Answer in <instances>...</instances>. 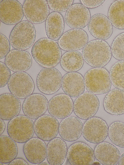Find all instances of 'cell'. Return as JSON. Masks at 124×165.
I'll list each match as a JSON object with an SVG mask.
<instances>
[{
  "mask_svg": "<svg viewBox=\"0 0 124 165\" xmlns=\"http://www.w3.org/2000/svg\"><path fill=\"white\" fill-rule=\"evenodd\" d=\"M83 127V124L79 118L69 116L63 119L60 124L59 134L64 141H74L81 137Z\"/></svg>",
  "mask_w": 124,
  "mask_h": 165,
  "instance_id": "21",
  "label": "cell"
},
{
  "mask_svg": "<svg viewBox=\"0 0 124 165\" xmlns=\"http://www.w3.org/2000/svg\"><path fill=\"white\" fill-rule=\"evenodd\" d=\"M95 158L102 164L116 165L118 164L121 156L119 150L113 145L103 141L95 146Z\"/></svg>",
  "mask_w": 124,
  "mask_h": 165,
  "instance_id": "24",
  "label": "cell"
},
{
  "mask_svg": "<svg viewBox=\"0 0 124 165\" xmlns=\"http://www.w3.org/2000/svg\"><path fill=\"white\" fill-rule=\"evenodd\" d=\"M108 127L102 118L93 117L87 119L83 125L82 134L84 139L92 144L104 141L108 135Z\"/></svg>",
  "mask_w": 124,
  "mask_h": 165,
  "instance_id": "7",
  "label": "cell"
},
{
  "mask_svg": "<svg viewBox=\"0 0 124 165\" xmlns=\"http://www.w3.org/2000/svg\"><path fill=\"white\" fill-rule=\"evenodd\" d=\"M59 125L56 118L51 115H43L36 119L34 123L35 133L42 140L49 141L59 133Z\"/></svg>",
  "mask_w": 124,
  "mask_h": 165,
  "instance_id": "12",
  "label": "cell"
},
{
  "mask_svg": "<svg viewBox=\"0 0 124 165\" xmlns=\"http://www.w3.org/2000/svg\"><path fill=\"white\" fill-rule=\"evenodd\" d=\"M5 63L12 72H25L32 64V55L28 52L17 49L10 50L5 57Z\"/></svg>",
  "mask_w": 124,
  "mask_h": 165,
  "instance_id": "18",
  "label": "cell"
},
{
  "mask_svg": "<svg viewBox=\"0 0 124 165\" xmlns=\"http://www.w3.org/2000/svg\"><path fill=\"white\" fill-rule=\"evenodd\" d=\"M3 164H4V163H3L0 162V165H3Z\"/></svg>",
  "mask_w": 124,
  "mask_h": 165,
  "instance_id": "42",
  "label": "cell"
},
{
  "mask_svg": "<svg viewBox=\"0 0 124 165\" xmlns=\"http://www.w3.org/2000/svg\"><path fill=\"white\" fill-rule=\"evenodd\" d=\"M7 84L10 92L19 99L25 98L32 94L35 88L32 78L25 72L13 74Z\"/></svg>",
  "mask_w": 124,
  "mask_h": 165,
  "instance_id": "8",
  "label": "cell"
},
{
  "mask_svg": "<svg viewBox=\"0 0 124 165\" xmlns=\"http://www.w3.org/2000/svg\"><path fill=\"white\" fill-rule=\"evenodd\" d=\"M61 88L65 94L72 98H77L85 91L84 78L79 73H67L62 78Z\"/></svg>",
  "mask_w": 124,
  "mask_h": 165,
  "instance_id": "22",
  "label": "cell"
},
{
  "mask_svg": "<svg viewBox=\"0 0 124 165\" xmlns=\"http://www.w3.org/2000/svg\"><path fill=\"white\" fill-rule=\"evenodd\" d=\"M47 146L44 141L38 137H32L24 143L23 152L30 163L38 164L46 158Z\"/></svg>",
  "mask_w": 124,
  "mask_h": 165,
  "instance_id": "19",
  "label": "cell"
},
{
  "mask_svg": "<svg viewBox=\"0 0 124 165\" xmlns=\"http://www.w3.org/2000/svg\"><path fill=\"white\" fill-rule=\"evenodd\" d=\"M45 31L48 38L58 41L64 33V22L62 15L60 13L52 12L45 21Z\"/></svg>",
  "mask_w": 124,
  "mask_h": 165,
  "instance_id": "27",
  "label": "cell"
},
{
  "mask_svg": "<svg viewBox=\"0 0 124 165\" xmlns=\"http://www.w3.org/2000/svg\"><path fill=\"white\" fill-rule=\"evenodd\" d=\"M100 102L97 96L89 92L84 93L78 97L73 103V110L79 118L87 119L97 112Z\"/></svg>",
  "mask_w": 124,
  "mask_h": 165,
  "instance_id": "9",
  "label": "cell"
},
{
  "mask_svg": "<svg viewBox=\"0 0 124 165\" xmlns=\"http://www.w3.org/2000/svg\"><path fill=\"white\" fill-rule=\"evenodd\" d=\"M0 59L6 57L10 51V43L9 40L3 34L0 33Z\"/></svg>",
  "mask_w": 124,
  "mask_h": 165,
  "instance_id": "36",
  "label": "cell"
},
{
  "mask_svg": "<svg viewBox=\"0 0 124 165\" xmlns=\"http://www.w3.org/2000/svg\"><path fill=\"white\" fill-rule=\"evenodd\" d=\"M70 96L64 93L57 94L49 100L47 110L49 114L59 119H63L72 113L73 102Z\"/></svg>",
  "mask_w": 124,
  "mask_h": 165,
  "instance_id": "16",
  "label": "cell"
},
{
  "mask_svg": "<svg viewBox=\"0 0 124 165\" xmlns=\"http://www.w3.org/2000/svg\"><path fill=\"white\" fill-rule=\"evenodd\" d=\"M67 147L62 138L56 137L49 141L47 146L46 159L50 165H61L67 156Z\"/></svg>",
  "mask_w": 124,
  "mask_h": 165,
  "instance_id": "23",
  "label": "cell"
},
{
  "mask_svg": "<svg viewBox=\"0 0 124 165\" xmlns=\"http://www.w3.org/2000/svg\"><path fill=\"white\" fill-rule=\"evenodd\" d=\"M49 8L54 12H62L67 11L73 5V0L47 1Z\"/></svg>",
  "mask_w": 124,
  "mask_h": 165,
  "instance_id": "34",
  "label": "cell"
},
{
  "mask_svg": "<svg viewBox=\"0 0 124 165\" xmlns=\"http://www.w3.org/2000/svg\"><path fill=\"white\" fill-rule=\"evenodd\" d=\"M90 19L89 10L80 3L73 4L67 11L65 16L67 24L73 29L84 28L88 25Z\"/></svg>",
  "mask_w": 124,
  "mask_h": 165,
  "instance_id": "17",
  "label": "cell"
},
{
  "mask_svg": "<svg viewBox=\"0 0 124 165\" xmlns=\"http://www.w3.org/2000/svg\"><path fill=\"white\" fill-rule=\"evenodd\" d=\"M88 27L90 33L97 39L107 40L111 36L113 32L112 25L110 20L102 14L93 15L91 18Z\"/></svg>",
  "mask_w": 124,
  "mask_h": 165,
  "instance_id": "20",
  "label": "cell"
},
{
  "mask_svg": "<svg viewBox=\"0 0 124 165\" xmlns=\"http://www.w3.org/2000/svg\"><path fill=\"white\" fill-rule=\"evenodd\" d=\"M85 87L89 92L95 94L108 93L112 82L108 72L105 68L96 67L87 71L84 77Z\"/></svg>",
  "mask_w": 124,
  "mask_h": 165,
  "instance_id": "4",
  "label": "cell"
},
{
  "mask_svg": "<svg viewBox=\"0 0 124 165\" xmlns=\"http://www.w3.org/2000/svg\"><path fill=\"white\" fill-rule=\"evenodd\" d=\"M108 17L112 24L115 28L124 29V0H116L110 5Z\"/></svg>",
  "mask_w": 124,
  "mask_h": 165,
  "instance_id": "30",
  "label": "cell"
},
{
  "mask_svg": "<svg viewBox=\"0 0 124 165\" xmlns=\"http://www.w3.org/2000/svg\"><path fill=\"white\" fill-rule=\"evenodd\" d=\"M24 15L32 24L42 23L49 15V8L46 0H26L23 5Z\"/></svg>",
  "mask_w": 124,
  "mask_h": 165,
  "instance_id": "11",
  "label": "cell"
},
{
  "mask_svg": "<svg viewBox=\"0 0 124 165\" xmlns=\"http://www.w3.org/2000/svg\"><path fill=\"white\" fill-rule=\"evenodd\" d=\"M62 79V75L57 69L44 68L41 70L37 75V86L39 90L44 94H53L60 88Z\"/></svg>",
  "mask_w": 124,
  "mask_h": 165,
  "instance_id": "6",
  "label": "cell"
},
{
  "mask_svg": "<svg viewBox=\"0 0 124 165\" xmlns=\"http://www.w3.org/2000/svg\"><path fill=\"white\" fill-rule=\"evenodd\" d=\"M82 55L86 63L94 67H102L110 61V47L105 41L95 39L89 41L83 48Z\"/></svg>",
  "mask_w": 124,
  "mask_h": 165,
  "instance_id": "2",
  "label": "cell"
},
{
  "mask_svg": "<svg viewBox=\"0 0 124 165\" xmlns=\"http://www.w3.org/2000/svg\"><path fill=\"white\" fill-rule=\"evenodd\" d=\"M0 162L9 163L16 158L18 153L16 142L9 136L0 135Z\"/></svg>",
  "mask_w": 124,
  "mask_h": 165,
  "instance_id": "28",
  "label": "cell"
},
{
  "mask_svg": "<svg viewBox=\"0 0 124 165\" xmlns=\"http://www.w3.org/2000/svg\"><path fill=\"white\" fill-rule=\"evenodd\" d=\"M108 136L114 144L124 148V123L116 121L112 123L108 127Z\"/></svg>",
  "mask_w": 124,
  "mask_h": 165,
  "instance_id": "31",
  "label": "cell"
},
{
  "mask_svg": "<svg viewBox=\"0 0 124 165\" xmlns=\"http://www.w3.org/2000/svg\"><path fill=\"white\" fill-rule=\"evenodd\" d=\"M84 60L82 55L80 52L68 51L62 56L60 65L63 69L66 72H76L82 67Z\"/></svg>",
  "mask_w": 124,
  "mask_h": 165,
  "instance_id": "29",
  "label": "cell"
},
{
  "mask_svg": "<svg viewBox=\"0 0 124 165\" xmlns=\"http://www.w3.org/2000/svg\"><path fill=\"white\" fill-rule=\"evenodd\" d=\"M31 53L35 61L44 68L56 66L62 57L61 49L58 42L47 38L38 40L33 46Z\"/></svg>",
  "mask_w": 124,
  "mask_h": 165,
  "instance_id": "1",
  "label": "cell"
},
{
  "mask_svg": "<svg viewBox=\"0 0 124 165\" xmlns=\"http://www.w3.org/2000/svg\"><path fill=\"white\" fill-rule=\"evenodd\" d=\"M88 41V36L86 31L82 29H73L64 33L58 43L64 50L77 51L83 48Z\"/></svg>",
  "mask_w": 124,
  "mask_h": 165,
  "instance_id": "13",
  "label": "cell"
},
{
  "mask_svg": "<svg viewBox=\"0 0 124 165\" xmlns=\"http://www.w3.org/2000/svg\"><path fill=\"white\" fill-rule=\"evenodd\" d=\"M48 102L43 95L35 93L25 98L22 106L24 114L32 119L44 115L48 108Z\"/></svg>",
  "mask_w": 124,
  "mask_h": 165,
  "instance_id": "15",
  "label": "cell"
},
{
  "mask_svg": "<svg viewBox=\"0 0 124 165\" xmlns=\"http://www.w3.org/2000/svg\"><path fill=\"white\" fill-rule=\"evenodd\" d=\"M105 111L113 115L124 114V90L115 89L110 91L105 96L103 103Z\"/></svg>",
  "mask_w": 124,
  "mask_h": 165,
  "instance_id": "26",
  "label": "cell"
},
{
  "mask_svg": "<svg viewBox=\"0 0 124 165\" xmlns=\"http://www.w3.org/2000/svg\"><path fill=\"white\" fill-rule=\"evenodd\" d=\"M7 132L16 142L25 143L34 135V122L32 119L25 115H18L9 121Z\"/></svg>",
  "mask_w": 124,
  "mask_h": 165,
  "instance_id": "5",
  "label": "cell"
},
{
  "mask_svg": "<svg viewBox=\"0 0 124 165\" xmlns=\"http://www.w3.org/2000/svg\"><path fill=\"white\" fill-rule=\"evenodd\" d=\"M110 76L113 85L116 89L124 90V61H119L113 65Z\"/></svg>",
  "mask_w": 124,
  "mask_h": 165,
  "instance_id": "32",
  "label": "cell"
},
{
  "mask_svg": "<svg viewBox=\"0 0 124 165\" xmlns=\"http://www.w3.org/2000/svg\"><path fill=\"white\" fill-rule=\"evenodd\" d=\"M38 165H50L48 163H42V162L38 164Z\"/></svg>",
  "mask_w": 124,
  "mask_h": 165,
  "instance_id": "41",
  "label": "cell"
},
{
  "mask_svg": "<svg viewBox=\"0 0 124 165\" xmlns=\"http://www.w3.org/2000/svg\"><path fill=\"white\" fill-rule=\"evenodd\" d=\"M118 164L119 165H124V153L121 156Z\"/></svg>",
  "mask_w": 124,
  "mask_h": 165,
  "instance_id": "40",
  "label": "cell"
},
{
  "mask_svg": "<svg viewBox=\"0 0 124 165\" xmlns=\"http://www.w3.org/2000/svg\"><path fill=\"white\" fill-rule=\"evenodd\" d=\"M36 30L33 24L23 20L15 25L10 34L9 40L12 47L15 49L25 50L34 43Z\"/></svg>",
  "mask_w": 124,
  "mask_h": 165,
  "instance_id": "3",
  "label": "cell"
},
{
  "mask_svg": "<svg viewBox=\"0 0 124 165\" xmlns=\"http://www.w3.org/2000/svg\"><path fill=\"white\" fill-rule=\"evenodd\" d=\"M105 0H80L82 4L86 7L93 8L101 5Z\"/></svg>",
  "mask_w": 124,
  "mask_h": 165,
  "instance_id": "37",
  "label": "cell"
},
{
  "mask_svg": "<svg viewBox=\"0 0 124 165\" xmlns=\"http://www.w3.org/2000/svg\"><path fill=\"white\" fill-rule=\"evenodd\" d=\"M111 49L113 56L115 59L124 61V32L120 33L114 39Z\"/></svg>",
  "mask_w": 124,
  "mask_h": 165,
  "instance_id": "33",
  "label": "cell"
},
{
  "mask_svg": "<svg viewBox=\"0 0 124 165\" xmlns=\"http://www.w3.org/2000/svg\"><path fill=\"white\" fill-rule=\"evenodd\" d=\"M0 87L3 88L8 84L11 76V70L6 64L0 62Z\"/></svg>",
  "mask_w": 124,
  "mask_h": 165,
  "instance_id": "35",
  "label": "cell"
},
{
  "mask_svg": "<svg viewBox=\"0 0 124 165\" xmlns=\"http://www.w3.org/2000/svg\"><path fill=\"white\" fill-rule=\"evenodd\" d=\"M21 103L19 98L10 93L0 96V117L5 120H10L18 115L20 111Z\"/></svg>",
  "mask_w": 124,
  "mask_h": 165,
  "instance_id": "25",
  "label": "cell"
},
{
  "mask_svg": "<svg viewBox=\"0 0 124 165\" xmlns=\"http://www.w3.org/2000/svg\"><path fill=\"white\" fill-rule=\"evenodd\" d=\"M0 135L3 133L4 132L5 129V124L3 121V120L0 119Z\"/></svg>",
  "mask_w": 124,
  "mask_h": 165,
  "instance_id": "39",
  "label": "cell"
},
{
  "mask_svg": "<svg viewBox=\"0 0 124 165\" xmlns=\"http://www.w3.org/2000/svg\"><path fill=\"white\" fill-rule=\"evenodd\" d=\"M8 165H28V163L24 159L20 158H15Z\"/></svg>",
  "mask_w": 124,
  "mask_h": 165,
  "instance_id": "38",
  "label": "cell"
},
{
  "mask_svg": "<svg viewBox=\"0 0 124 165\" xmlns=\"http://www.w3.org/2000/svg\"><path fill=\"white\" fill-rule=\"evenodd\" d=\"M67 157L69 163L73 165H91L95 158L93 149L82 142H76L70 145Z\"/></svg>",
  "mask_w": 124,
  "mask_h": 165,
  "instance_id": "10",
  "label": "cell"
},
{
  "mask_svg": "<svg viewBox=\"0 0 124 165\" xmlns=\"http://www.w3.org/2000/svg\"><path fill=\"white\" fill-rule=\"evenodd\" d=\"M23 6L16 0H3L0 4L1 21L7 25L16 24L24 16Z\"/></svg>",
  "mask_w": 124,
  "mask_h": 165,
  "instance_id": "14",
  "label": "cell"
}]
</instances>
